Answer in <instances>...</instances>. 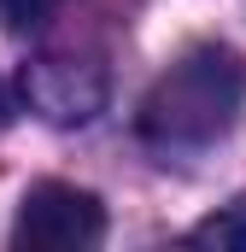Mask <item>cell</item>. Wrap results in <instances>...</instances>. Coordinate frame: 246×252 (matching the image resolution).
<instances>
[{"instance_id":"3957f363","label":"cell","mask_w":246,"mask_h":252,"mask_svg":"<svg viewBox=\"0 0 246 252\" xmlns=\"http://www.w3.org/2000/svg\"><path fill=\"white\" fill-rule=\"evenodd\" d=\"M24 94H30L53 124H82V118H94V106H100L106 88H100V76L82 82V70H70V59H41V64H30Z\"/></svg>"},{"instance_id":"5b68a950","label":"cell","mask_w":246,"mask_h":252,"mask_svg":"<svg viewBox=\"0 0 246 252\" xmlns=\"http://www.w3.org/2000/svg\"><path fill=\"white\" fill-rule=\"evenodd\" d=\"M59 6L64 0H0V18H6L12 30H35V24H47Z\"/></svg>"},{"instance_id":"7a4b0ae2","label":"cell","mask_w":246,"mask_h":252,"mask_svg":"<svg viewBox=\"0 0 246 252\" xmlns=\"http://www.w3.org/2000/svg\"><path fill=\"white\" fill-rule=\"evenodd\" d=\"M100 241H106V205L70 182H35L12 223L18 252H88Z\"/></svg>"},{"instance_id":"6da1fadb","label":"cell","mask_w":246,"mask_h":252,"mask_svg":"<svg viewBox=\"0 0 246 252\" xmlns=\"http://www.w3.org/2000/svg\"><path fill=\"white\" fill-rule=\"evenodd\" d=\"M241 106H246V59L235 47L205 41V47H187L147 88L135 124H141V141L158 153H199L235 129Z\"/></svg>"},{"instance_id":"277c9868","label":"cell","mask_w":246,"mask_h":252,"mask_svg":"<svg viewBox=\"0 0 246 252\" xmlns=\"http://www.w3.org/2000/svg\"><path fill=\"white\" fill-rule=\"evenodd\" d=\"M187 241H193V247H217V252H246V199L223 205L217 217H205Z\"/></svg>"}]
</instances>
